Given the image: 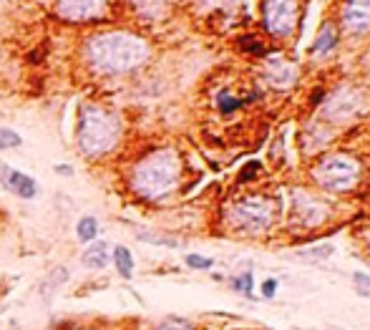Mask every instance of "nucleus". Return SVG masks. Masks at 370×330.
<instances>
[{
    "mask_svg": "<svg viewBox=\"0 0 370 330\" xmlns=\"http://www.w3.org/2000/svg\"><path fill=\"white\" fill-rule=\"evenodd\" d=\"M81 56L96 76H126L149 61L151 45L134 31H99L83 41Z\"/></svg>",
    "mask_w": 370,
    "mask_h": 330,
    "instance_id": "obj_1",
    "label": "nucleus"
},
{
    "mask_svg": "<svg viewBox=\"0 0 370 330\" xmlns=\"http://www.w3.org/2000/svg\"><path fill=\"white\" fill-rule=\"evenodd\" d=\"M182 182V159L174 149H157L134 164L129 174L131 192L144 202H162L171 197Z\"/></svg>",
    "mask_w": 370,
    "mask_h": 330,
    "instance_id": "obj_2",
    "label": "nucleus"
},
{
    "mask_svg": "<svg viewBox=\"0 0 370 330\" xmlns=\"http://www.w3.org/2000/svg\"><path fill=\"white\" fill-rule=\"evenodd\" d=\"M124 124L121 116L101 103H83L78 108V124H76V144L86 159L96 162L104 159L121 144Z\"/></svg>",
    "mask_w": 370,
    "mask_h": 330,
    "instance_id": "obj_3",
    "label": "nucleus"
},
{
    "mask_svg": "<svg viewBox=\"0 0 370 330\" xmlns=\"http://www.w3.org/2000/svg\"><path fill=\"white\" fill-rule=\"evenodd\" d=\"M315 182L327 192H348L360 177V164L348 154H330L313 169Z\"/></svg>",
    "mask_w": 370,
    "mask_h": 330,
    "instance_id": "obj_4",
    "label": "nucleus"
},
{
    "mask_svg": "<svg viewBox=\"0 0 370 330\" xmlns=\"http://www.w3.org/2000/svg\"><path fill=\"white\" fill-rule=\"evenodd\" d=\"M275 220V204L264 197H242L229 210V224L247 235H259Z\"/></svg>",
    "mask_w": 370,
    "mask_h": 330,
    "instance_id": "obj_5",
    "label": "nucleus"
},
{
    "mask_svg": "<svg viewBox=\"0 0 370 330\" xmlns=\"http://www.w3.org/2000/svg\"><path fill=\"white\" fill-rule=\"evenodd\" d=\"M113 0H56V15L66 23H99L111 15Z\"/></svg>",
    "mask_w": 370,
    "mask_h": 330,
    "instance_id": "obj_6",
    "label": "nucleus"
},
{
    "mask_svg": "<svg viewBox=\"0 0 370 330\" xmlns=\"http://www.w3.org/2000/svg\"><path fill=\"white\" fill-rule=\"evenodd\" d=\"M264 26L277 38H287L297 23V0H264Z\"/></svg>",
    "mask_w": 370,
    "mask_h": 330,
    "instance_id": "obj_7",
    "label": "nucleus"
},
{
    "mask_svg": "<svg viewBox=\"0 0 370 330\" xmlns=\"http://www.w3.org/2000/svg\"><path fill=\"white\" fill-rule=\"evenodd\" d=\"M0 182H3L6 189H10L20 199H36L38 194V185L31 174L18 172V169H13V166L3 164V162H0Z\"/></svg>",
    "mask_w": 370,
    "mask_h": 330,
    "instance_id": "obj_8",
    "label": "nucleus"
},
{
    "mask_svg": "<svg viewBox=\"0 0 370 330\" xmlns=\"http://www.w3.org/2000/svg\"><path fill=\"white\" fill-rule=\"evenodd\" d=\"M343 23L348 33L363 36L370 31V0H346L343 8Z\"/></svg>",
    "mask_w": 370,
    "mask_h": 330,
    "instance_id": "obj_9",
    "label": "nucleus"
},
{
    "mask_svg": "<svg viewBox=\"0 0 370 330\" xmlns=\"http://www.w3.org/2000/svg\"><path fill=\"white\" fill-rule=\"evenodd\" d=\"M71 273H69V267L66 265H58L53 267L48 275H45L43 280H41V285H38V295H41V303L43 305H50L53 300H56L58 290H61L66 282H69Z\"/></svg>",
    "mask_w": 370,
    "mask_h": 330,
    "instance_id": "obj_10",
    "label": "nucleus"
},
{
    "mask_svg": "<svg viewBox=\"0 0 370 330\" xmlns=\"http://www.w3.org/2000/svg\"><path fill=\"white\" fill-rule=\"evenodd\" d=\"M355 111H358V94L355 91H338L335 96H330V103L325 108V114L338 121L350 119Z\"/></svg>",
    "mask_w": 370,
    "mask_h": 330,
    "instance_id": "obj_11",
    "label": "nucleus"
},
{
    "mask_svg": "<svg viewBox=\"0 0 370 330\" xmlns=\"http://www.w3.org/2000/svg\"><path fill=\"white\" fill-rule=\"evenodd\" d=\"M295 215H297V220L305 224H320L322 220H325V207H322L318 199L305 197L300 192L295 199Z\"/></svg>",
    "mask_w": 370,
    "mask_h": 330,
    "instance_id": "obj_12",
    "label": "nucleus"
},
{
    "mask_svg": "<svg viewBox=\"0 0 370 330\" xmlns=\"http://www.w3.org/2000/svg\"><path fill=\"white\" fill-rule=\"evenodd\" d=\"M81 262H83V267H88V270H106L108 262H111V248H108V242L94 240L91 242V248L83 252Z\"/></svg>",
    "mask_w": 370,
    "mask_h": 330,
    "instance_id": "obj_13",
    "label": "nucleus"
},
{
    "mask_svg": "<svg viewBox=\"0 0 370 330\" xmlns=\"http://www.w3.org/2000/svg\"><path fill=\"white\" fill-rule=\"evenodd\" d=\"M129 6H131L141 18H162V15L169 10L171 0H129Z\"/></svg>",
    "mask_w": 370,
    "mask_h": 330,
    "instance_id": "obj_14",
    "label": "nucleus"
},
{
    "mask_svg": "<svg viewBox=\"0 0 370 330\" xmlns=\"http://www.w3.org/2000/svg\"><path fill=\"white\" fill-rule=\"evenodd\" d=\"M111 262L116 265V270H119V275L124 280L134 278V267H136V262H134V254H131V250L129 248L116 245V248L111 250Z\"/></svg>",
    "mask_w": 370,
    "mask_h": 330,
    "instance_id": "obj_15",
    "label": "nucleus"
},
{
    "mask_svg": "<svg viewBox=\"0 0 370 330\" xmlns=\"http://www.w3.org/2000/svg\"><path fill=\"white\" fill-rule=\"evenodd\" d=\"M338 45V31H335L333 23H325V26L320 28V33H318V38H315L313 43V53H318V56H325V53H330Z\"/></svg>",
    "mask_w": 370,
    "mask_h": 330,
    "instance_id": "obj_16",
    "label": "nucleus"
},
{
    "mask_svg": "<svg viewBox=\"0 0 370 330\" xmlns=\"http://www.w3.org/2000/svg\"><path fill=\"white\" fill-rule=\"evenodd\" d=\"M270 76H272V83H277V86H290V83L295 81V69L290 64H285L283 58H275L270 64Z\"/></svg>",
    "mask_w": 370,
    "mask_h": 330,
    "instance_id": "obj_17",
    "label": "nucleus"
},
{
    "mask_svg": "<svg viewBox=\"0 0 370 330\" xmlns=\"http://www.w3.org/2000/svg\"><path fill=\"white\" fill-rule=\"evenodd\" d=\"M76 237H78V242L81 245H91V242L99 237V220L96 217H81L78 220V224H76Z\"/></svg>",
    "mask_w": 370,
    "mask_h": 330,
    "instance_id": "obj_18",
    "label": "nucleus"
},
{
    "mask_svg": "<svg viewBox=\"0 0 370 330\" xmlns=\"http://www.w3.org/2000/svg\"><path fill=\"white\" fill-rule=\"evenodd\" d=\"M20 146H23V136L18 131L0 127V149L3 152H8V149H20Z\"/></svg>",
    "mask_w": 370,
    "mask_h": 330,
    "instance_id": "obj_19",
    "label": "nucleus"
},
{
    "mask_svg": "<svg viewBox=\"0 0 370 330\" xmlns=\"http://www.w3.org/2000/svg\"><path fill=\"white\" fill-rule=\"evenodd\" d=\"M239 106H242V101H239L237 96L229 94V91H220L217 94V108H220V114H232Z\"/></svg>",
    "mask_w": 370,
    "mask_h": 330,
    "instance_id": "obj_20",
    "label": "nucleus"
},
{
    "mask_svg": "<svg viewBox=\"0 0 370 330\" xmlns=\"http://www.w3.org/2000/svg\"><path fill=\"white\" fill-rule=\"evenodd\" d=\"M154 330H194V325L189 323V320H184V317H166Z\"/></svg>",
    "mask_w": 370,
    "mask_h": 330,
    "instance_id": "obj_21",
    "label": "nucleus"
},
{
    "mask_svg": "<svg viewBox=\"0 0 370 330\" xmlns=\"http://www.w3.org/2000/svg\"><path fill=\"white\" fill-rule=\"evenodd\" d=\"M184 262H187L192 270H212V267H214L212 257H204V254H187V257H184Z\"/></svg>",
    "mask_w": 370,
    "mask_h": 330,
    "instance_id": "obj_22",
    "label": "nucleus"
},
{
    "mask_svg": "<svg viewBox=\"0 0 370 330\" xmlns=\"http://www.w3.org/2000/svg\"><path fill=\"white\" fill-rule=\"evenodd\" d=\"M239 48L247 53H252V56H264V45L259 43L257 38H252V36H245V38H239Z\"/></svg>",
    "mask_w": 370,
    "mask_h": 330,
    "instance_id": "obj_23",
    "label": "nucleus"
},
{
    "mask_svg": "<svg viewBox=\"0 0 370 330\" xmlns=\"http://www.w3.org/2000/svg\"><path fill=\"white\" fill-rule=\"evenodd\" d=\"M252 285H255V280H252V273H245V275H239V278L232 280V287L237 292H245L247 298L252 295Z\"/></svg>",
    "mask_w": 370,
    "mask_h": 330,
    "instance_id": "obj_24",
    "label": "nucleus"
},
{
    "mask_svg": "<svg viewBox=\"0 0 370 330\" xmlns=\"http://www.w3.org/2000/svg\"><path fill=\"white\" fill-rule=\"evenodd\" d=\"M353 282H355V292L360 298H370V278L365 273H355L353 275Z\"/></svg>",
    "mask_w": 370,
    "mask_h": 330,
    "instance_id": "obj_25",
    "label": "nucleus"
},
{
    "mask_svg": "<svg viewBox=\"0 0 370 330\" xmlns=\"http://www.w3.org/2000/svg\"><path fill=\"white\" fill-rule=\"evenodd\" d=\"M141 242H151V245H166V248H179V242L176 240H166V237H154L151 232H138Z\"/></svg>",
    "mask_w": 370,
    "mask_h": 330,
    "instance_id": "obj_26",
    "label": "nucleus"
},
{
    "mask_svg": "<svg viewBox=\"0 0 370 330\" xmlns=\"http://www.w3.org/2000/svg\"><path fill=\"white\" fill-rule=\"evenodd\" d=\"M259 172V162H250L247 166H242V172H239V182H250L252 177H257Z\"/></svg>",
    "mask_w": 370,
    "mask_h": 330,
    "instance_id": "obj_27",
    "label": "nucleus"
},
{
    "mask_svg": "<svg viewBox=\"0 0 370 330\" xmlns=\"http://www.w3.org/2000/svg\"><path fill=\"white\" fill-rule=\"evenodd\" d=\"M277 292V280H264L262 282V295L264 298H272Z\"/></svg>",
    "mask_w": 370,
    "mask_h": 330,
    "instance_id": "obj_28",
    "label": "nucleus"
},
{
    "mask_svg": "<svg viewBox=\"0 0 370 330\" xmlns=\"http://www.w3.org/2000/svg\"><path fill=\"white\" fill-rule=\"evenodd\" d=\"M56 172H58V174H66V177H71V174H73V166H69V164H58V166H56Z\"/></svg>",
    "mask_w": 370,
    "mask_h": 330,
    "instance_id": "obj_29",
    "label": "nucleus"
}]
</instances>
